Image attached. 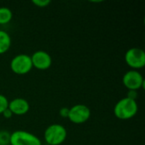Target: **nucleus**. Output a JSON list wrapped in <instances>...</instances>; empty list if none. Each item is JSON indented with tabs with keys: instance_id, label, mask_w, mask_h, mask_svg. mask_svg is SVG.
<instances>
[{
	"instance_id": "1",
	"label": "nucleus",
	"mask_w": 145,
	"mask_h": 145,
	"mask_svg": "<svg viewBox=\"0 0 145 145\" xmlns=\"http://www.w3.org/2000/svg\"><path fill=\"white\" fill-rule=\"evenodd\" d=\"M138 111V105L136 100L125 97L120 99L114 107L115 116L122 121L133 118Z\"/></svg>"
},
{
	"instance_id": "2",
	"label": "nucleus",
	"mask_w": 145,
	"mask_h": 145,
	"mask_svg": "<svg viewBox=\"0 0 145 145\" xmlns=\"http://www.w3.org/2000/svg\"><path fill=\"white\" fill-rule=\"evenodd\" d=\"M67 138V130L61 124H51L44 131L43 138L47 144L61 145Z\"/></svg>"
},
{
	"instance_id": "3",
	"label": "nucleus",
	"mask_w": 145,
	"mask_h": 145,
	"mask_svg": "<svg viewBox=\"0 0 145 145\" xmlns=\"http://www.w3.org/2000/svg\"><path fill=\"white\" fill-rule=\"evenodd\" d=\"M10 70L13 73L23 76L26 75L32 70L31 56L26 54H19L15 55L9 63Z\"/></svg>"
},
{
	"instance_id": "4",
	"label": "nucleus",
	"mask_w": 145,
	"mask_h": 145,
	"mask_svg": "<svg viewBox=\"0 0 145 145\" xmlns=\"http://www.w3.org/2000/svg\"><path fill=\"white\" fill-rule=\"evenodd\" d=\"M9 145H42L41 139L27 131L17 130L10 133Z\"/></svg>"
},
{
	"instance_id": "5",
	"label": "nucleus",
	"mask_w": 145,
	"mask_h": 145,
	"mask_svg": "<svg viewBox=\"0 0 145 145\" xmlns=\"http://www.w3.org/2000/svg\"><path fill=\"white\" fill-rule=\"evenodd\" d=\"M125 62L132 70L138 71L145 66V52L140 48H131L125 54Z\"/></svg>"
},
{
	"instance_id": "6",
	"label": "nucleus",
	"mask_w": 145,
	"mask_h": 145,
	"mask_svg": "<svg viewBox=\"0 0 145 145\" xmlns=\"http://www.w3.org/2000/svg\"><path fill=\"white\" fill-rule=\"evenodd\" d=\"M122 83L128 91H138L144 88L145 81L143 75L138 71L130 70L124 74Z\"/></svg>"
},
{
	"instance_id": "7",
	"label": "nucleus",
	"mask_w": 145,
	"mask_h": 145,
	"mask_svg": "<svg viewBox=\"0 0 145 145\" xmlns=\"http://www.w3.org/2000/svg\"><path fill=\"white\" fill-rule=\"evenodd\" d=\"M91 117V110L90 109L82 104L76 105L70 108L68 119L73 124L81 125L87 122Z\"/></svg>"
},
{
	"instance_id": "8",
	"label": "nucleus",
	"mask_w": 145,
	"mask_h": 145,
	"mask_svg": "<svg viewBox=\"0 0 145 145\" xmlns=\"http://www.w3.org/2000/svg\"><path fill=\"white\" fill-rule=\"evenodd\" d=\"M32 67L39 71L48 70L53 63L51 55L43 50H37L34 52L31 56Z\"/></svg>"
},
{
	"instance_id": "9",
	"label": "nucleus",
	"mask_w": 145,
	"mask_h": 145,
	"mask_svg": "<svg viewBox=\"0 0 145 145\" xmlns=\"http://www.w3.org/2000/svg\"><path fill=\"white\" fill-rule=\"evenodd\" d=\"M8 108L13 115L24 116L30 110V104L26 99L23 98H16L8 102Z\"/></svg>"
},
{
	"instance_id": "10",
	"label": "nucleus",
	"mask_w": 145,
	"mask_h": 145,
	"mask_svg": "<svg viewBox=\"0 0 145 145\" xmlns=\"http://www.w3.org/2000/svg\"><path fill=\"white\" fill-rule=\"evenodd\" d=\"M11 42L9 34L3 30H0V54H3L9 50Z\"/></svg>"
},
{
	"instance_id": "11",
	"label": "nucleus",
	"mask_w": 145,
	"mask_h": 145,
	"mask_svg": "<svg viewBox=\"0 0 145 145\" xmlns=\"http://www.w3.org/2000/svg\"><path fill=\"white\" fill-rule=\"evenodd\" d=\"M13 18V13L11 9L7 7L0 8V25H7L8 24Z\"/></svg>"
},
{
	"instance_id": "12",
	"label": "nucleus",
	"mask_w": 145,
	"mask_h": 145,
	"mask_svg": "<svg viewBox=\"0 0 145 145\" xmlns=\"http://www.w3.org/2000/svg\"><path fill=\"white\" fill-rule=\"evenodd\" d=\"M10 133L6 130L0 131V145H9Z\"/></svg>"
},
{
	"instance_id": "13",
	"label": "nucleus",
	"mask_w": 145,
	"mask_h": 145,
	"mask_svg": "<svg viewBox=\"0 0 145 145\" xmlns=\"http://www.w3.org/2000/svg\"><path fill=\"white\" fill-rule=\"evenodd\" d=\"M8 102L9 101L7 99V97L0 93V115H2L6 109H8Z\"/></svg>"
},
{
	"instance_id": "14",
	"label": "nucleus",
	"mask_w": 145,
	"mask_h": 145,
	"mask_svg": "<svg viewBox=\"0 0 145 145\" xmlns=\"http://www.w3.org/2000/svg\"><path fill=\"white\" fill-rule=\"evenodd\" d=\"M32 3L38 8H46L51 3V1L50 0H33Z\"/></svg>"
},
{
	"instance_id": "15",
	"label": "nucleus",
	"mask_w": 145,
	"mask_h": 145,
	"mask_svg": "<svg viewBox=\"0 0 145 145\" xmlns=\"http://www.w3.org/2000/svg\"><path fill=\"white\" fill-rule=\"evenodd\" d=\"M69 111H70V108H68V107H62L59 110V116L62 118H68Z\"/></svg>"
},
{
	"instance_id": "16",
	"label": "nucleus",
	"mask_w": 145,
	"mask_h": 145,
	"mask_svg": "<svg viewBox=\"0 0 145 145\" xmlns=\"http://www.w3.org/2000/svg\"><path fill=\"white\" fill-rule=\"evenodd\" d=\"M127 98L136 100L137 101V98H138V91H128L127 93Z\"/></svg>"
},
{
	"instance_id": "17",
	"label": "nucleus",
	"mask_w": 145,
	"mask_h": 145,
	"mask_svg": "<svg viewBox=\"0 0 145 145\" xmlns=\"http://www.w3.org/2000/svg\"><path fill=\"white\" fill-rule=\"evenodd\" d=\"M3 116L4 117V118H6V119H10L14 115L12 114V112L9 110V109L8 108V109H6L3 112Z\"/></svg>"
}]
</instances>
